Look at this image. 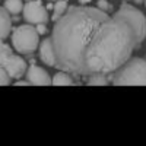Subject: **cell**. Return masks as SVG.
<instances>
[{
	"instance_id": "6da1fadb",
	"label": "cell",
	"mask_w": 146,
	"mask_h": 146,
	"mask_svg": "<svg viewBox=\"0 0 146 146\" xmlns=\"http://www.w3.org/2000/svg\"><path fill=\"white\" fill-rule=\"evenodd\" d=\"M146 38V16L129 3H121L113 16L96 28L85 53V78L111 75L137 51Z\"/></svg>"
},
{
	"instance_id": "7a4b0ae2",
	"label": "cell",
	"mask_w": 146,
	"mask_h": 146,
	"mask_svg": "<svg viewBox=\"0 0 146 146\" xmlns=\"http://www.w3.org/2000/svg\"><path fill=\"white\" fill-rule=\"evenodd\" d=\"M110 15L98 7L67 6L64 15L54 22L51 42L56 69L73 76H85V53L92 36Z\"/></svg>"
},
{
	"instance_id": "3957f363",
	"label": "cell",
	"mask_w": 146,
	"mask_h": 146,
	"mask_svg": "<svg viewBox=\"0 0 146 146\" xmlns=\"http://www.w3.org/2000/svg\"><path fill=\"white\" fill-rule=\"evenodd\" d=\"M113 85L126 86V85H145L146 86V58L130 57L113 73Z\"/></svg>"
},
{
	"instance_id": "277c9868",
	"label": "cell",
	"mask_w": 146,
	"mask_h": 146,
	"mask_svg": "<svg viewBox=\"0 0 146 146\" xmlns=\"http://www.w3.org/2000/svg\"><path fill=\"white\" fill-rule=\"evenodd\" d=\"M12 44L19 54L31 56L35 50H38L40 44V34L36 32L35 27L31 23L19 25L12 29Z\"/></svg>"
},
{
	"instance_id": "5b68a950",
	"label": "cell",
	"mask_w": 146,
	"mask_h": 146,
	"mask_svg": "<svg viewBox=\"0 0 146 146\" xmlns=\"http://www.w3.org/2000/svg\"><path fill=\"white\" fill-rule=\"evenodd\" d=\"M0 66H2L10 79H21L27 72V62L21 56H16L12 48L0 40Z\"/></svg>"
},
{
	"instance_id": "8992f818",
	"label": "cell",
	"mask_w": 146,
	"mask_h": 146,
	"mask_svg": "<svg viewBox=\"0 0 146 146\" xmlns=\"http://www.w3.org/2000/svg\"><path fill=\"white\" fill-rule=\"evenodd\" d=\"M23 13V21L31 25H36V23H47L50 16H48V10L42 5L41 0H28L23 5L22 9Z\"/></svg>"
},
{
	"instance_id": "52a82bcc",
	"label": "cell",
	"mask_w": 146,
	"mask_h": 146,
	"mask_svg": "<svg viewBox=\"0 0 146 146\" xmlns=\"http://www.w3.org/2000/svg\"><path fill=\"white\" fill-rule=\"evenodd\" d=\"M27 80L31 85H35V86H44V85H51V76L48 75V72L36 64H32L29 67H27L25 75Z\"/></svg>"
},
{
	"instance_id": "ba28073f",
	"label": "cell",
	"mask_w": 146,
	"mask_h": 146,
	"mask_svg": "<svg viewBox=\"0 0 146 146\" xmlns=\"http://www.w3.org/2000/svg\"><path fill=\"white\" fill-rule=\"evenodd\" d=\"M38 57L45 66L56 67V57H54L51 36H48V38H45L41 44H38Z\"/></svg>"
},
{
	"instance_id": "9c48e42d",
	"label": "cell",
	"mask_w": 146,
	"mask_h": 146,
	"mask_svg": "<svg viewBox=\"0 0 146 146\" xmlns=\"http://www.w3.org/2000/svg\"><path fill=\"white\" fill-rule=\"evenodd\" d=\"M10 31H12L10 13L3 6H0V40H6L10 35Z\"/></svg>"
},
{
	"instance_id": "30bf717a",
	"label": "cell",
	"mask_w": 146,
	"mask_h": 146,
	"mask_svg": "<svg viewBox=\"0 0 146 146\" xmlns=\"http://www.w3.org/2000/svg\"><path fill=\"white\" fill-rule=\"evenodd\" d=\"M51 85H56V86H72L75 85V80H73V75H70L69 72L60 70L51 79Z\"/></svg>"
},
{
	"instance_id": "8fae6325",
	"label": "cell",
	"mask_w": 146,
	"mask_h": 146,
	"mask_svg": "<svg viewBox=\"0 0 146 146\" xmlns=\"http://www.w3.org/2000/svg\"><path fill=\"white\" fill-rule=\"evenodd\" d=\"M67 6H69L67 0H56V3H54V6H53V16H51V21L56 22L58 18H62V16L64 15Z\"/></svg>"
},
{
	"instance_id": "7c38bea8",
	"label": "cell",
	"mask_w": 146,
	"mask_h": 146,
	"mask_svg": "<svg viewBox=\"0 0 146 146\" xmlns=\"http://www.w3.org/2000/svg\"><path fill=\"white\" fill-rule=\"evenodd\" d=\"M3 7L10 15H19L23 9V3H22V0H5Z\"/></svg>"
},
{
	"instance_id": "4fadbf2b",
	"label": "cell",
	"mask_w": 146,
	"mask_h": 146,
	"mask_svg": "<svg viewBox=\"0 0 146 146\" xmlns=\"http://www.w3.org/2000/svg\"><path fill=\"white\" fill-rule=\"evenodd\" d=\"M86 83L89 86H107L110 83V78L107 75H91L88 76Z\"/></svg>"
},
{
	"instance_id": "5bb4252c",
	"label": "cell",
	"mask_w": 146,
	"mask_h": 146,
	"mask_svg": "<svg viewBox=\"0 0 146 146\" xmlns=\"http://www.w3.org/2000/svg\"><path fill=\"white\" fill-rule=\"evenodd\" d=\"M12 79L9 78V75L6 73V70L0 66V86H6V85H10Z\"/></svg>"
},
{
	"instance_id": "9a60e30c",
	"label": "cell",
	"mask_w": 146,
	"mask_h": 146,
	"mask_svg": "<svg viewBox=\"0 0 146 146\" xmlns=\"http://www.w3.org/2000/svg\"><path fill=\"white\" fill-rule=\"evenodd\" d=\"M96 7L101 9L102 12H107V13H108V12L113 9V5L110 3L108 0H98V2H96Z\"/></svg>"
},
{
	"instance_id": "2e32d148",
	"label": "cell",
	"mask_w": 146,
	"mask_h": 146,
	"mask_svg": "<svg viewBox=\"0 0 146 146\" xmlns=\"http://www.w3.org/2000/svg\"><path fill=\"white\" fill-rule=\"evenodd\" d=\"M34 27H35L36 32H38L40 35H44V34L48 32V29H47V23H36V25H34Z\"/></svg>"
},
{
	"instance_id": "e0dca14e",
	"label": "cell",
	"mask_w": 146,
	"mask_h": 146,
	"mask_svg": "<svg viewBox=\"0 0 146 146\" xmlns=\"http://www.w3.org/2000/svg\"><path fill=\"white\" fill-rule=\"evenodd\" d=\"M29 82L28 80H16L15 82V86H29Z\"/></svg>"
},
{
	"instance_id": "ac0fdd59",
	"label": "cell",
	"mask_w": 146,
	"mask_h": 146,
	"mask_svg": "<svg viewBox=\"0 0 146 146\" xmlns=\"http://www.w3.org/2000/svg\"><path fill=\"white\" fill-rule=\"evenodd\" d=\"M78 2H79L80 5H88L89 2H92V0H78Z\"/></svg>"
},
{
	"instance_id": "d6986e66",
	"label": "cell",
	"mask_w": 146,
	"mask_h": 146,
	"mask_svg": "<svg viewBox=\"0 0 146 146\" xmlns=\"http://www.w3.org/2000/svg\"><path fill=\"white\" fill-rule=\"evenodd\" d=\"M135 3L136 5H140V3H143V0H135Z\"/></svg>"
},
{
	"instance_id": "ffe728a7",
	"label": "cell",
	"mask_w": 146,
	"mask_h": 146,
	"mask_svg": "<svg viewBox=\"0 0 146 146\" xmlns=\"http://www.w3.org/2000/svg\"><path fill=\"white\" fill-rule=\"evenodd\" d=\"M48 2H56V0H48Z\"/></svg>"
},
{
	"instance_id": "44dd1931",
	"label": "cell",
	"mask_w": 146,
	"mask_h": 146,
	"mask_svg": "<svg viewBox=\"0 0 146 146\" xmlns=\"http://www.w3.org/2000/svg\"><path fill=\"white\" fill-rule=\"evenodd\" d=\"M143 3H145V5H146V0H143Z\"/></svg>"
},
{
	"instance_id": "7402d4cb",
	"label": "cell",
	"mask_w": 146,
	"mask_h": 146,
	"mask_svg": "<svg viewBox=\"0 0 146 146\" xmlns=\"http://www.w3.org/2000/svg\"><path fill=\"white\" fill-rule=\"evenodd\" d=\"M27 2H28V0H27Z\"/></svg>"
}]
</instances>
